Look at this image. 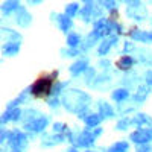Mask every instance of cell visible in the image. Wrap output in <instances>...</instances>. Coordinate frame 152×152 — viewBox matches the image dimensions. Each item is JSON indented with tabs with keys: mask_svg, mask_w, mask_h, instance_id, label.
Returning <instances> with one entry per match:
<instances>
[{
	"mask_svg": "<svg viewBox=\"0 0 152 152\" xmlns=\"http://www.w3.org/2000/svg\"><path fill=\"white\" fill-rule=\"evenodd\" d=\"M58 76V72H52L50 75H43L40 76L34 85L31 87V93L35 96V97H46L50 91H52V85Z\"/></svg>",
	"mask_w": 152,
	"mask_h": 152,
	"instance_id": "cell-1",
	"label": "cell"
},
{
	"mask_svg": "<svg viewBox=\"0 0 152 152\" xmlns=\"http://www.w3.org/2000/svg\"><path fill=\"white\" fill-rule=\"evenodd\" d=\"M151 134H152L151 131H137L131 135V138L135 140V142H146V140L151 138Z\"/></svg>",
	"mask_w": 152,
	"mask_h": 152,
	"instance_id": "cell-2",
	"label": "cell"
},
{
	"mask_svg": "<svg viewBox=\"0 0 152 152\" xmlns=\"http://www.w3.org/2000/svg\"><path fill=\"white\" fill-rule=\"evenodd\" d=\"M131 64H132V58H131V56H122V58L117 61V67L122 69V70L129 69Z\"/></svg>",
	"mask_w": 152,
	"mask_h": 152,
	"instance_id": "cell-3",
	"label": "cell"
},
{
	"mask_svg": "<svg viewBox=\"0 0 152 152\" xmlns=\"http://www.w3.org/2000/svg\"><path fill=\"white\" fill-rule=\"evenodd\" d=\"M126 96H128V91H125V90H117L116 93L113 94V97L116 99V100H122V99H125Z\"/></svg>",
	"mask_w": 152,
	"mask_h": 152,
	"instance_id": "cell-4",
	"label": "cell"
},
{
	"mask_svg": "<svg viewBox=\"0 0 152 152\" xmlns=\"http://www.w3.org/2000/svg\"><path fill=\"white\" fill-rule=\"evenodd\" d=\"M78 41H79V40H78V37H76V35H72V37L69 38V44H70V46H76V44H78Z\"/></svg>",
	"mask_w": 152,
	"mask_h": 152,
	"instance_id": "cell-5",
	"label": "cell"
},
{
	"mask_svg": "<svg viewBox=\"0 0 152 152\" xmlns=\"http://www.w3.org/2000/svg\"><path fill=\"white\" fill-rule=\"evenodd\" d=\"M75 11H76V5H70V8H69V14H73Z\"/></svg>",
	"mask_w": 152,
	"mask_h": 152,
	"instance_id": "cell-6",
	"label": "cell"
}]
</instances>
